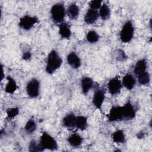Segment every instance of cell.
Returning <instances> with one entry per match:
<instances>
[{
    "label": "cell",
    "instance_id": "cell-1",
    "mask_svg": "<svg viewBox=\"0 0 152 152\" xmlns=\"http://www.w3.org/2000/svg\"><path fill=\"white\" fill-rule=\"evenodd\" d=\"M62 64V59L55 50H52L48 54L45 70L49 74H53Z\"/></svg>",
    "mask_w": 152,
    "mask_h": 152
},
{
    "label": "cell",
    "instance_id": "cell-2",
    "mask_svg": "<svg viewBox=\"0 0 152 152\" xmlns=\"http://www.w3.org/2000/svg\"><path fill=\"white\" fill-rule=\"evenodd\" d=\"M134 27L131 21H126L122 26L119 33L120 40L122 43H128L133 38Z\"/></svg>",
    "mask_w": 152,
    "mask_h": 152
},
{
    "label": "cell",
    "instance_id": "cell-3",
    "mask_svg": "<svg viewBox=\"0 0 152 152\" xmlns=\"http://www.w3.org/2000/svg\"><path fill=\"white\" fill-rule=\"evenodd\" d=\"M66 14L65 8L62 3H57L53 5L50 9L51 17L56 23H61L64 20Z\"/></svg>",
    "mask_w": 152,
    "mask_h": 152
},
{
    "label": "cell",
    "instance_id": "cell-4",
    "mask_svg": "<svg viewBox=\"0 0 152 152\" xmlns=\"http://www.w3.org/2000/svg\"><path fill=\"white\" fill-rule=\"evenodd\" d=\"M40 145L43 150H55L58 148L57 141L48 133L43 132L40 138Z\"/></svg>",
    "mask_w": 152,
    "mask_h": 152
},
{
    "label": "cell",
    "instance_id": "cell-5",
    "mask_svg": "<svg viewBox=\"0 0 152 152\" xmlns=\"http://www.w3.org/2000/svg\"><path fill=\"white\" fill-rule=\"evenodd\" d=\"M26 92L30 98H36L40 93V82L36 78H32L27 84Z\"/></svg>",
    "mask_w": 152,
    "mask_h": 152
},
{
    "label": "cell",
    "instance_id": "cell-6",
    "mask_svg": "<svg viewBox=\"0 0 152 152\" xmlns=\"http://www.w3.org/2000/svg\"><path fill=\"white\" fill-rule=\"evenodd\" d=\"M37 22H38V18L36 17L26 15L22 17L21 18H20L18 23V25L21 28L25 30H29Z\"/></svg>",
    "mask_w": 152,
    "mask_h": 152
},
{
    "label": "cell",
    "instance_id": "cell-7",
    "mask_svg": "<svg viewBox=\"0 0 152 152\" xmlns=\"http://www.w3.org/2000/svg\"><path fill=\"white\" fill-rule=\"evenodd\" d=\"M123 120H131L136 115L135 109L130 101H128L124 105L122 106Z\"/></svg>",
    "mask_w": 152,
    "mask_h": 152
},
{
    "label": "cell",
    "instance_id": "cell-8",
    "mask_svg": "<svg viewBox=\"0 0 152 152\" xmlns=\"http://www.w3.org/2000/svg\"><path fill=\"white\" fill-rule=\"evenodd\" d=\"M122 87V82L118 77L110 79L107 83L108 91L112 95H116L119 93Z\"/></svg>",
    "mask_w": 152,
    "mask_h": 152
},
{
    "label": "cell",
    "instance_id": "cell-9",
    "mask_svg": "<svg viewBox=\"0 0 152 152\" xmlns=\"http://www.w3.org/2000/svg\"><path fill=\"white\" fill-rule=\"evenodd\" d=\"M105 98L104 91L101 88H96L94 92L92 102L94 106L101 111L102 106Z\"/></svg>",
    "mask_w": 152,
    "mask_h": 152
},
{
    "label": "cell",
    "instance_id": "cell-10",
    "mask_svg": "<svg viewBox=\"0 0 152 152\" xmlns=\"http://www.w3.org/2000/svg\"><path fill=\"white\" fill-rule=\"evenodd\" d=\"M109 122H114L123 120L122 106H113L109 110L107 115Z\"/></svg>",
    "mask_w": 152,
    "mask_h": 152
},
{
    "label": "cell",
    "instance_id": "cell-11",
    "mask_svg": "<svg viewBox=\"0 0 152 152\" xmlns=\"http://www.w3.org/2000/svg\"><path fill=\"white\" fill-rule=\"evenodd\" d=\"M66 60L68 65L74 69L79 68L81 65L80 58L74 52H71L67 55Z\"/></svg>",
    "mask_w": 152,
    "mask_h": 152
},
{
    "label": "cell",
    "instance_id": "cell-12",
    "mask_svg": "<svg viewBox=\"0 0 152 152\" xmlns=\"http://www.w3.org/2000/svg\"><path fill=\"white\" fill-rule=\"evenodd\" d=\"M99 17V15L97 10L89 9L84 15V20L86 24H92L97 21Z\"/></svg>",
    "mask_w": 152,
    "mask_h": 152
},
{
    "label": "cell",
    "instance_id": "cell-13",
    "mask_svg": "<svg viewBox=\"0 0 152 152\" xmlns=\"http://www.w3.org/2000/svg\"><path fill=\"white\" fill-rule=\"evenodd\" d=\"M93 84L94 81L90 77H85L83 78L81 80V86L83 94H87L93 87Z\"/></svg>",
    "mask_w": 152,
    "mask_h": 152
},
{
    "label": "cell",
    "instance_id": "cell-14",
    "mask_svg": "<svg viewBox=\"0 0 152 152\" xmlns=\"http://www.w3.org/2000/svg\"><path fill=\"white\" fill-rule=\"evenodd\" d=\"M59 34L62 39H69L71 36L70 26L66 23H61L59 25Z\"/></svg>",
    "mask_w": 152,
    "mask_h": 152
},
{
    "label": "cell",
    "instance_id": "cell-15",
    "mask_svg": "<svg viewBox=\"0 0 152 152\" xmlns=\"http://www.w3.org/2000/svg\"><path fill=\"white\" fill-rule=\"evenodd\" d=\"M80 12V9L78 5L76 4H70L67 10H66V14L71 20H75L77 19Z\"/></svg>",
    "mask_w": 152,
    "mask_h": 152
},
{
    "label": "cell",
    "instance_id": "cell-16",
    "mask_svg": "<svg viewBox=\"0 0 152 152\" xmlns=\"http://www.w3.org/2000/svg\"><path fill=\"white\" fill-rule=\"evenodd\" d=\"M135 83V79L131 74H127L122 78V86H124L128 90H132L134 87Z\"/></svg>",
    "mask_w": 152,
    "mask_h": 152
},
{
    "label": "cell",
    "instance_id": "cell-17",
    "mask_svg": "<svg viewBox=\"0 0 152 152\" xmlns=\"http://www.w3.org/2000/svg\"><path fill=\"white\" fill-rule=\"evenodd\" d=\"M67 141L70 145L73 147H78L81 145L83 142V138L78 134L74 133L70 135Z\"/></svg>",
    "mask_w": 152,
    "mask_h": 152
},
{
    "label": "cell",
    "instance_id": "cell-18",
    "mask_svg": "<svg viewBox=\"0 0 152 152\" xmlns=\"http://www.w3.org/2000/svg\"><path fill=\"white\" fill-rule=\"evenodd\" d=\"M77 116L74 114L66 115L62 120L63 125L66 128H75Z\"/></svg>",
    "mask_w": 152,
    "mask_h": 152
},
{
    "label": "cell",
    "instance_id": "cell-19",
    "mask_svg": "<svg viewBox=\"0 0 152 152\" xmlns=\"http://www.w3.org/2000/svg\"><path fill=\"white\" fill-rule=\"evenodd\" d=\"M147 69V62L145 59H142L138 61L134 66V72L135 74L138 75L146 71Z\"/></svg>",
    "mask_w": 152,
    "mask_h": 152
},
{
    "label": "cell",
    "instance_id": "cell-20",
    "mask_svg": "<svg viewBox=\"0 0 152 152\" xmlns=\"http://www.w3.org/2000/svg\"><path fill=\"white\" fill-rule=\"evenodd\" d=\"M8 83L5 86V91L9 94L14 93L17 89V85L15 81L10 75L7 77Z\"/></svg>",
    "mask_w": 152,
    "mask_h": 152
},
{
    "label": "cell",
    "instance_id": "cell-21",
    "mask_svg": "<svg viewBox=\"0 0 152 152\" xmlns=\"http://www.w3.org/2000/svg\"><path fill=\"white\" fill-rule=\"evenodd\" d=\"M112 138L113 141L116 143H124L126 141L125 134L121 129L115 131L112 135Z\"/></svg>",
    "mask_w": 152,
    "mask_h": 152
},
{
    "label": "cell",
    "instance_id": "cell-22",
    "mask_svg": "<svg viewBox=\"0 0 152 152\" xmlns=\"http://www.w3.org/2000/svg\"><path fill=\"white\" fill-rule=\"evenodd\" d=\"M99 15L103 20H108L110 16V10L106 4H103L99 8Z\"/></svg>",
    "mask_w": 152,
    "mask_h": 152
},
{
    "label": "cell",
    "instance_id": "cell-23",
    "mask_svg": "<svg viewBox=\"0 0 152 152\" xmlns=\"http://www.w3.org/2000/svg\"><path fill=\"white\" fill-rule=\"evenodd\" d=\"M88 126L87 118L84 116H77L75 128L80 130H84Z\"/></svg>",
    "mask_w": 152,
    "mask_h": 152
},
{
    "label": "cell",
    "instance_id": "cell-24",
    "mask_svg": "<svg viewBox=\"0 0 152 152\" xmlns=\"http://www.w3.org/2000/svg\"><path fill=\"white\" fill-rule=\"evenodd\" d=\"M138 81L140 85L147 86L150 82V75L148 72H144L138 75Z\"/></svg>",
    "mask_w": 152,
    "mask_h": 152
},
{
    "label": "cell",
    "instance_id": "cell-25",
    "mask_svg": "<svg viewBox=\"0 0 152 152\" xmlns=\"http://www.w3.org/2000/svg\"><path fill=\"white\" fill-rule=\"evenodd\" d=\"M86 39L90 43H95L99 41V36L94 30H90L88 32Z\"/></svg>",
    "mask_w": 152,
    "mask_h": 152
},
{
    "label": "cell",
    "instance_id": "cell-26",
    "mask_svg": "<svg viewBox=\"0 0 152 152\" xmlns=\"http://www.w3.org/2000/svg\"><path fill=\"white\" fill-rule=\"evenodd\" d=\"M24 129L27 134H32L36 129V124L33 119H29L26 124Z\"/></svg>",
    "mask_w": 152,
    "mask_h": 152
},
{
    "label": "cell",
    "instance_id": "cell-27",
    "mask_svg": "<svg viewBox=\"0 0 152 152\" xmlns=\"http://www.w3.org/2000/svg\"><path fill=\"white\" fill-rule=\"evenodd\" d=\"M44 150L41 147L40 144H37L36 142L34 140H32L29 144V151L31 152H38L42 151Z\"/></svg>",
    "mask_w": 152,
    "mask_h": 152
},
{
    "label": "cell",
    "instance_id": "cell-28",
    "mask_svg": "<svg viewBox=\"0 0 152 152\" xmlns=\"http://www.w3.org/2000/svg\"><path fill=\"white\" fill-rule=\"evenodd\" d=\"M19 113V109L18 107H12L10 108L7 110V118L9 119H12L17 116Z\"/></svg>",
    "mask_w": 152,
    "mask_h": 152
},
{
    "label": "cell",
    "instance_id": "cell-29",
    "mask_svg": "<svg viewBox=\"0 0 152 152\" xmlns=\"http://www.w3.org/2000/svg\"><path fill=\"white\" fill-rule=\"evenodd\" d=\"M102 5V1L101 0H93L89 2V7L90 9L97 10L99 9Z\"/></svg>",
    "mask_w": 152,
    "mask_h": 152
},
{
    "label": "cell",
    "instance_id": "cell-30",
    "mask_svg": "<svg viewBox=\"0 0 152 152\" xmlns=\"http://www.w3.org/2000/svg\"><path fill=\"white\" fill-rule=\"evenodd\" d=\"M31 58V53L30 51H27L23 53V55H22L23 59L25 61H27V60H29Z\"/></svg>",
    "mask_w": 152,
    "mask_h": 152
},
{
    "label": "cell",
    "instance_id": "cell-31",
    "mask_svg": "<svg viewBox=\"0 0 152 152\" xmlns=\"http://www.w3.org/2000/svg\"><path fill=\"white\" fill-rule=\"evenodd\" d=\"M117 57H118V60H119V61H121V60L123 61L124 60V58H126V56H125V54L124 51L119 50V52L118 53V56Z\"/></svg>",
    "mask_w": 152,
    "mask_h": 152
}]
</instances>
